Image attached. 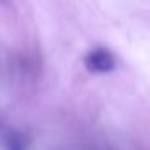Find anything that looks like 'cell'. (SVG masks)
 <instances>
[{"mask_svg": "<svg viewBox=\"0 0 150 150\" xmlns=\"http://www.w3.org/2000/svg\"><path fill=\"white\" fill-rule=\"evenodd\" d=\"M84 66L92 74L111 73L116 69V58L105 47H96L86 55Z\"/></svg>", "mask_w": 150, "mask_h": 150, "instance_id": "1", "label": "cell"}]
</instances>
